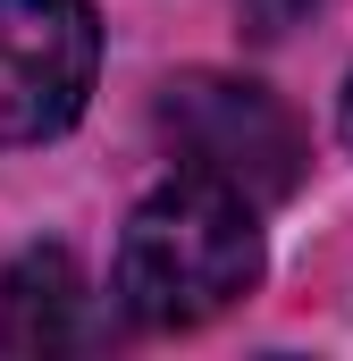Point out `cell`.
I'll return each instance as SVG.
<instances>
[{"instance_id": "1", "label": "cell", "mask_w": 353, "mask_h": 361, "mask_svg": "<svg viewBox=\"0 0 353 361\" xmlns=\"http://www.w3.org/2000/svg\"><path fill=\"white\" fill-rule=\"evenodd\" d=\"M253 277H261V227H253V202L227 185L185 177L126 219L118 302L143 328H202L236 294H253Z\"/></svg>"}, {"instance_id": "2", "label": "cell", "mask_w": 353, "mask_h": 361, "mask_svg": "<svg viewBox=\"0 0 353 361\" xmlns=\"http://www.w3.org/2000/svg\"><path fill=\"white\" fill-rule=\"evenodd\" d=\"M160 143L176 152L185 177L227 185L253 210L303 185V126L286 118L277 92L244 85V76H176L160 92Z\"/></svg>"}, {"instance_id": "3", "label": "cell", "mask_w": 353, "mask_h": 361, "mask_svg": "<svg viewBox=\"0 0 353 361\" xmlns=\"http://www.w3.org/2000/svg\"><path fill=\"white\" fill-rule=\"evenodd\" d=\"M92 34L85 0H0V143L59 135L92 92Z\"/></svg>"}, {"instance_id": "4", "label": "cell", "mask_w": 353, "mask_h": 361, "mask_svg": "<svg viewBox=\"0 0 353 361\" xmlns=\"http://www.w3.org/2000/svg\"><path fill=\"white\" fill-rule=\"evenodd\" d=\"M85 277L68 252H25L17 269L0 277V345L8 353H59V345H85Z\"/></svg>"}, {"instance_id": "5", "label": "cell", "mask_w": 353, "mask_h": 361, "mask_svg": "<svg viewBox=\"0 0 353 361\" xmlns=\"http://www.w3.org/2000/svg\"><path fill=\"white\" fill-rule=\"evenodd\" d=\"M236 8H244V25H253V34H269V42H277V34H294L303 17H320L328 0H236Z\"/></svg>"}, {"instance_id": "6", "label": "cell", "mask_w": 353, "mask_h": 361, "mask_svg": "<svg viewBox=\"0 0 353 361\" xmlns=\"http://www.w3.org/2000/svg\"><path fill=\"white\" fill-rule=\"evenodd\" d=\"M345 143H353V85H345Z\"/></svg>"}]
</instances>
